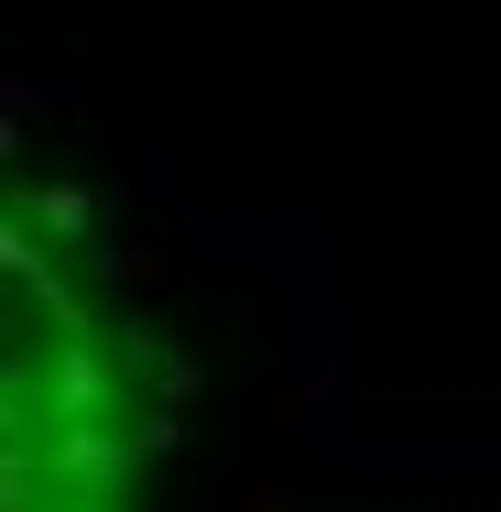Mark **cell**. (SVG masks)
I'll return each mask as SVG.
<instances>
[{"label": "cell", "mask_w": 501, "mask_h": 512, "mask_svg": "<svg viewBox=\"0 0 501 512\" xmlns=\"http://www.w3.org/2000/svg\"><path fill=\"white\" fill-rule=\"evenodd\" d=\"M131 458H142L131 436H99V425H66L44 469H55V480H66L77 502H120V480H131Z\"/></svg>", "instance_id": "obj_1"}, {"label": "cell", "mask_w": 501, "mask_h": 512, "mask_svg": "<svg viewBox=\"0 0 501 512\" xmlns=\"http://www.w3.org/2000/svg\"><path fill=\"white\" fill-rule=\"evenodd\" d=\"M99 404H109V371L88 349H66V360H55V414H66V425H99Z\"/></svg>", "instance_id": "obj_2"}, {"label": "cell", "mask_w": 501, "mask_h": 512, "mask_svg": "<svg viewBox=\"0 0 501 512\" xmlns=\"http://www.w3.org/2000/svg\"><path fill=\"white\" fill-rule=\"evenodd\" d=\"M0 512H33V447L22 436L0 447Z\"/></svg>", "instance_id": "obj_3"}, {"label": "cell", "mask_w": 501, "mask_h": 512, "mask_svg": "<svg viewBox=\"0 0 501 512\" xmlns=\"http://www.w3.org/2000/svg\"><path fill=\"white\" fill-rule=\"evenodd\" d=\"M240 512H295V502H284L273 480H251V491H240Z\"/></svg>", "instance_id": "obj_4"}, {"label": "cell", "mask_w": 501, "mask_h": 512, "mask_svg": "<svg viewBox=\"0 0 501 512\" xmlns=\"http://www.w3.org/2000/svg\"><path fill=\"white\" fill-rule=\"evenodd\" d=\"M66 512H120V502H66Z\"/></svg>", "instance_id": "obj_5"}]
</instances>
